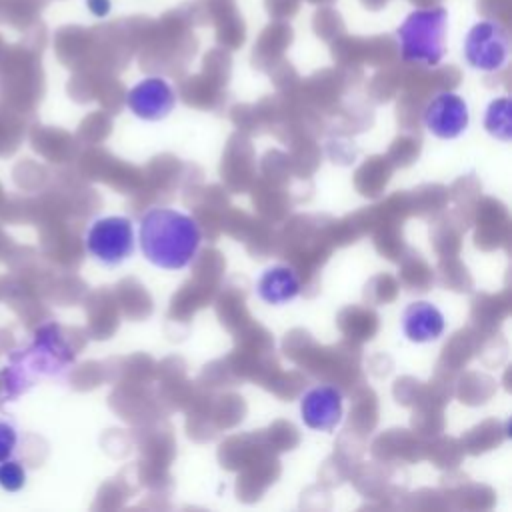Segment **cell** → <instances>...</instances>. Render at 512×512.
Segmentation results:
<instances>
[{
    "label": "cell",
    "instance_id": "13",
    "mask_svg": "<svg viewBox=\"0 0 512 512\" xmlns=\"http://www.w3.org/2000/svg\"><path fill=\"white\" fill-rule=\"evenodd\" d=\"M86 6H88V10H90L94 16L102 18V16H106V14L110 12L112 2H110V0H86Z\"/></svg>",
    "mask_w": 512,
    "mask_h": 512
},
{
    "label": "cell",
    "instance_id": "12",
    "mask_svg": "<svg viewBox=\"0 0 512 512\" xmlns=\"http://www.w3.org/2000/svg\"><path fill=\"white\" fill-rule=\"evenodd\" d=\"M18 446V430L10 420L0 418V462L10 460Z\"/></svg>",
    "mask_w": 512,
    "mask_h": 512
},
{
    "label": "cell",
    "instance_id": "6",
    "mask_svg": "<svg viewBox=\"0 0 512 512\" xmlns=\"http://www.w3.org/2000/svg\"><path fill=\"white\" fill-rule=\"evenodd\" d=\"M176 106V92L162 76H146L126 94V108L140 120L160 122Z\"/></svg>",
    "mask_w": 512,
    "mask_h": 512
},
{
    "label": "cell",
    "instance_id": "1",
    "mask_svg": "<svg viewBox=\"0 0 512 512\" xmlns=\"http://www.w3.org/2000/svg\"><path fill=\"white\" fill-rule=\"evenodd\" d=\"M138 244L152 266L182 270L198 256L202 230L192 216L174 208L156 206L140 218Z\"/></svg>",
    "mask_w": 512,
    "mask_h": 512
},
{
    "label": "cell",
    "instance_id": "7",
    "mask_svg": "<svg viewBox=\"0 0 512 512\" xmlns=\"http://www.w3.org/2000/svg\"><path fill=\"white\" fill-rule=\"evenodd\" d=\"M344 414V396L336 386L320 384L300 398V418L304 426L318 432H332Z\"/></svg>",
    "mask_w": 512,
    "mask_h": 512
},
{
    "label": "cell",
    "instance_id": "9",
    "mask_svg": "<svg viewBox=\"0 0 512 512\" xmlns=\"http://www.w3.org/2000/svg\"><path fill=\"white\" fill-rule=\"evenodd\" d=\"M256 294L266 304H286L300 294V278L292 266L274 264L262 270L256 282Z\"/></svg>",
    "mask_w": 512,
    "mask_h": 512
},
{
    "label": "cell",
    "instance_id": "5",
    "mask_svg": "<svg viewBox=\"0 0 512 512\" xmlns=\"http://www.w3.org/2000/svg\"><path fill=\"white\" fill-rule=\"evenodd\" d=\"M422 122L432 136L440 140H454L466 132L470 124L468 104L456 92H438L424 106Z\"/></svg>",
    "mask_w": 512,
    "mask_h": 512
},
{
    "label": "cell",
    "instance_id": "2",
    "mask_svg": "<svg viewBox=\"0 0 512 512\" xmlns=\"http://www.w3.org/2000/svg\"><path fill=\"white\" fill-rule=\"evenodd\" d=\"M448 12L444 6L416 8L396 28L400 58L408 64L438 66L446 52Z\"/></svg>",
    "mask_w": 512,
    "mask_h": 512
},
{
    "label": "cell",
    "instance_id": "3",
    "mask_svg": "<svg viewBox=\"0 0 512 512\" xmlns=\"http://www.w3.org/2000/svg\"><path fill=\"white\" fill-rule=\"evenodd\" d=\"M86 252L104 266H118L136 248L134 224L126 216H102L90 222L84 236Z\"/></svg>",
    "mask_w": 512,
    "mask_h": 512
},
{
    "label": "cell",
    "instance_id": "4",
    "mask_svg": "<svg viewBox=\"0 0 512 512\" xmlns=\"http://www.w3.org/2000/svg\"><path fill=\"white\" fill-rule=\"evenodd\" d=\"M462 54L470 68L498 72L510 58V34L498 20H478L466 32Z\"/></svg>",
    "mask_w": 512,
    "mask_h": 512
},
{
    "label": "cell",
    "instance_id": "10",
    "mask_svg": "<svg viewBox=\"0 0 512 512\" xmlns=\"http://www.w3.org/2000/svg\"><path fill=\"white\" fill-rule=\"evenodd\" d=\"M484 128L496 140L510 142L512 122H510V98L508 96H500L488 104L486 116H484Z\"/></svg>",
    "mask_w": 512,
    "mask_h": 512
},
{
    "label": "cell",
    "instance_id": "8",
    "mask_svg": "<svg viewBox=\"0 0 512 512\" xmlns=\"http://www.w3.org/2000/svg\"><path fill=\"white\" fill-rule=\"evenodd\" d=\"M446 320L440 308L428 300H414L402 312V332L414 344H428L444 334Z\"/></svg>",
    "mask_w": 512,
    "mask_h": 512
},
{
    "label": "cell",
    "instance_id": "11",
    "mask_svg": "<svg viewBox=\"0 0 512 512\" xmlns=\"http://www.w3.org/2000/svg\"><path fill=\"white\" fill-rule=\"evenodd\" d=\"M26 484V470L18 460L0 462V486L8 492H16Z\"/></svg>",
    "mask_w": 512,
    "mask_h": 512
}]
</instances>
